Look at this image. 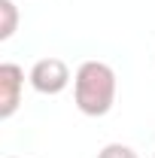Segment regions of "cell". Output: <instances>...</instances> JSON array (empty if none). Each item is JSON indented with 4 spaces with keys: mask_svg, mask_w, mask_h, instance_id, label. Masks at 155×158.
<instances>
[{
    "mask_svg": "<svg viewBox=\"0 0 155 158\" xmlns=\"http://www.w3.org/2000/svg\"><path fill=\"white\" fill-rule=\"evenodd\" d=\"M27 82L34 85V91H40V94H61L70 85V67H67V61L55 58V55L40 58L31 67Z\"/></svg>",
    "mask_w": 155,
    "mask_h": 158,
    "instance_id": "7a4b0ae2",
    "label": "cell"
},
{
    "mask_svg": "<svg viewBox=\"0 0 155 158\" xmlns=\"http://www.w3.org/2000/svg\"><path fill=\"white\" fill-rule=\"evenodd\" d=\"M116 70L107 61H82L73 76V100L82 116L100 118L116 103Z\"/></svg>",
    "mask_w": 155,
    "mask_h": 158,
    "instance_id": "6da1fadb",
    "label": "cell"
},
{
    "mask_svg": "<svg viewBox=\"0 0 155 158\" xmlns=\"http://www.w3.org/2000/svg\"><path fill=\"white\" fill-rule=\"evenodd\" d=\"M9 158H12V155H9Z\"/></svg>",
    "mask_w": 155,
    "mask_h": 158,
    "instance_id": "8992f818",
    "label": "cell"
},
{
    "mask_svg": "<svg viewBox=\"0 0 155 158\" xmlns=\"http://www.w3.org/2000/svg\"><path fill=\"white\" fill-rule=\"evenodd\" d=\"M97 158H140V155H137L131 146H125V143H107L97 152Z\"/></svg>",
    "mask_w": 155,
    "mask_h": 158,
    "instance_id": "5b68a950",
    "label": "cell"
},
{
    "mask_svg": "<svg viewBox=\"0 0 155 158\" xmlns=\"http://www.w3.org/2000/svg\"><path fill=\"white\" fill-rule=\"evenodd\" d=\"M19 31V6L12 0H0V40H9Z\"/></svg>",
    "mask_w": 155,
    "mask_h": 158,
    "instance_id": "277c9868",
    "label": "cell"
},
{
    "mask_svg": "<svg viewBox=\"0 0 155 158\" xmlns=\"http://www.w3.org/2000/svg\"><path fill=\"white\" fill-rule=\"evenodd\" d=\"M21 91H24V70L12 61L0 64V118L15 116V110L21 106Z\"/></svg>",
    "mask_w": 155,
    "mask_h": 158,
    "instance_id": "3957f363",
    "label": "cell"
}]
</instances>
